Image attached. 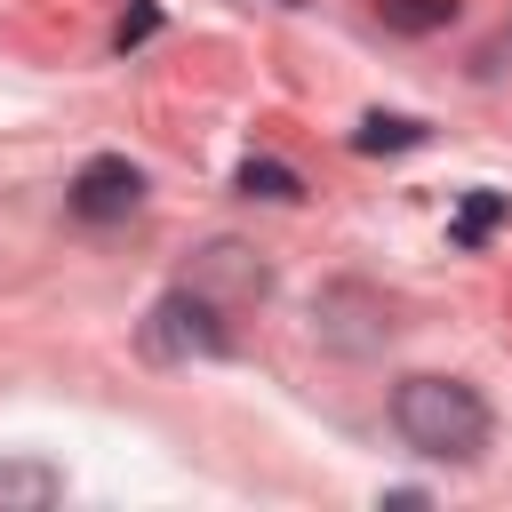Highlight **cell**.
Listing matches in <instances>:
<instances>
[{"mask_svg":"<svg viewBox=\"0 0 512 512\" xmlns=\"http://www.w3.org/2000/svg\"><path fill=\"white\" fill-rule=\"evenodd\" d=\"M64 496V472L56 464H0V512H40Z\"/></svg>","mask_w":512,"mask_h":512,"instance_id":"cell-4","label":"cell"},{"mask_svg":"<svg viewBox=\"0 0 512 512\" xmlns=\"http://www.w3.org/2000/svg\"><path fill=\"white\" fill-rule=\"evenodd\" d=\"M232 336H224V312L208 288H168L144 320V352L152 360H216Z\"/></svg>","mask_w":512,"mask_h":512,"instance_id":"cell-2","label":"cell"},{"mask_svg":"<svg viewBox=\"0 0 512 512\" xmlns=\"http://www.w3.org/2000/svg\"><path fill=\"white\" fill-rule=\"evenodd\" d=\"M408 144H424V120H408V112H368L352 128V152H408Z\"/></svg>","mask_w":512,"mask_h":512,"instance_id":"cell-6","label":"cell"},{"mask_svg":"<svg viewBox=\"0 0 512 512\" xmlns=\"http://www.w3.org/2000/svg\"><path fill=\"white\" fill-rule=\"evenodd\" d=\"M232 184H240L248 200H304V176H296L288 160H264V152H248Z\"/></svg>","mask_w":512,"mask_h":512,"instance_id":"cell-5","label":"cell"},{"mask_svg":"<svg viewBox=\"0 0 512 512\" xmlns=\"http://www.w3.org/2000/svg\"><path fill=\"white\" fill-rule=\"evenodd\" d=\"M72 216L80 224H120V216H136L144 208V168L136 160H120V152H96L80 176H72Z\"/></svg>","mask_w":512,"mask_h":512,"instance_id":"cell-3","label":"cell"},{"mask_svg":"<svg viewBox=\"0 0 512 512\" xmlns=\"http://www.w3.org/2000/svg\"><path fill=\"white\" fill-rule=\"evenodd\" d=\"M504 216H512V200H504V192H472V200H464V216H456V248L488 240V224H504Z\"/></svg>","mask_w":512,"mask_h":512,"instance_id":"cell-8","label":"cell"},{"mask_svg":"<svg viewBox=\"0 0 512 512\" xmlns=\"http://www.w3.org/2000/svg\"><path fill=\"white\" fill-rule=\"evenodd\" d=\"M152 24H160V8H152V0H144V8H136V16H128V24H120V48H136V40H152Z\"/></svg>","mask_w":512,"mask_h":512,"instance_id":"cell-9","label":"cell"},{"mask_svg":"<svg viewBox=\"0 0 512 512\" xmlns=\"http://www.w3.org/2000/svg\"><path fill=\"white\" fill-rule=\"evenodd\" d=\"M376 8H384L392 32H440L456 16V0H376Z\"/></svg>","mask_w":512,"mask_h":512,"instance_id":"cell-7","label":"cell"},{"mask_svg":"<svg viewBox=\"0 0 512 512\" xmlns=\"http://www.w3.org/2000/svg\"><path fill=\"white\" fill-rule=\"evenodd\" d=\"M392 432L416 456H432V464H480V448H488V400L464 376H400Z\"/></svg>","mask_w":512,"mask_h":512,"instance_id":"cell-1","label":"cell"}]
</instances>
